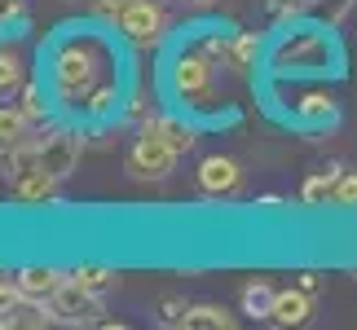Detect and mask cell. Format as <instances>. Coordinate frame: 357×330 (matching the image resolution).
<instances>
[{"label":"cell","mask_w":357,"mask_h":330,"mask_svg":"<svg viewBox=\"0 0 357 330\" xmlns=\"http://www.w3.org/2000/svg\"><path fill=\"white\" fill-rule=\"evenodd\" d=\"M199 189L208 198H234L243 189V168L229 155H208L199 163Z\"/></svg>","instance_id":"52a82bcc"},{"label":"cell","mask_w":357,"mask_h":330,"mask_svg":"<svg viewBox=\"0 0 357 330\" xmlns=\"http://www.w3.org/2000/svg\"><path fill=\"white\" fill-rule=\"evenodd\" d=\"M26 84V58L13 40H0V97H18Z\"/></svg>","instance_id":"8fae6325"},{"label":"cell","mask_w":357,"mask_h":330,"mask_svg":"<svg viewBox=\"0 0 357 330\" xmlns=\"http://www.w3.org/2000/svg\"><path fill=\"white\" fill-rule=\"evenodd\" d=\"M0 168H5V181H22L26 172H36V168H45L40 163V136H26L22 146H13L9 155H0Z\"/></svg>","instance_id":"4fadbf2b"},{"label":"cell","mask_w":357,"mask_h":330,"mask_svg":"<svg viewBox=\"0 0 357 330\" xmlns=\"http://www.w3.org/2000/svg\"><path fill=\"white\" fill-rule=\"evenodd\" d=\"M18 110L31 123H45L49 119V97H45V84H36V79H26V84L18 88Z\"/></svg>","instance_id":"44dd1931"},{"label":"cell","mask_w":357,"mask_h":330,"mask_svg":"<svg viewBox=\"0 0 357 330\" xmlns=\"http://www.w3.org/2000/svg\"><path fill=\"white\" fill-rule=\"evenodd\" d=\"M335 181H340V168H326V172H309L305 185H300V198L309 203V207H326L335 194Z\"/></svg>","instance_id":"ac0fdd59"},{"label":"cell","mask_w":357,"mask_h":330,"mask_svg":"<svg viewBox=\"0 0 357 330\" xmlns=\"http://www.w3.org/2000/svg\"><path fill=\"white\" fill-rule=\"evenodd\" d=\"M199 49L208 53V58L216 62V66H225V58H229V36H221V31H208L199 40Z\"/></svg>","instance_id":"d4e9b609"},{"label":"cell","mask_w":357,"mask_h":330,"mask_svg":"<svg viewBox=\"0 0 357 330\" xmlns=\"http://www.w3.org/2000/svg\"><path fill=\"white\" fill-rule=\"evenodd\" d=\"M93 58H98V45L89 36H75L66 49H58V58H53V93L66 106L84 110V115H106L119 97V84Z\"/></svg>","instance_id":"6da1fadb"},{"label":"cell","mask_w":357,"mask_h":330,"mask_svg":"<svg viewBox=\"0 0 357 330\" xmlns=\"http://www.w3.org/2000/svg\"><path fill=\"white\" fill-rule=\"evenodd\" d=\"M185 308H190V304H185L181 295H163V299H159V322H163V326H185Z\"/></svg>","instance_id":"7402d4cb"},{"label":"cell","mask_w":357,"mask_h":330,"mask_svg":"<svg viewBox=\"0 0 357 330\" xmlns=\"http://www.w3.org/2000/svg\"><path fill=\"white\" fill-rule=\"evenodd\" d=\"M296 110H300L305 119H309V115H313V119H331V115H335V102L326 97V93H313V97H305Z\"/></svg>","instance_id":"cb8c5ba5"},{"label":"cell","mask_w":357,"mask_h":330,"mask_svg":"<svg viewBox=\"0 0 357 330\" xmlns=\"http://www.w3.org/2000/svg\"><path fill=\"white\" fill-rule=\"evenodd\" d=\"M331 203H335V207H357V172H340Z\"/></svg>","instance_id":"603a6c76"},{"label":"cell","mask_w":357,"mask_h":330,"mask_svg":"<svg viewBox=\"0 0 357 330\" xmlns=\"http://www.w3.org/2000/svg\"><path fill=\"white\" fill-rule=\"evenodd\" d=\"M313 317V295L300 291V286H291V291H278V299H273V326H305Z\"/></svg>","instance_id":"30bf717a"},{"label":"cell","mask_w":357,"mask_h":330,"mask_svg":"<svg viewBox=\"0 0 357 330\" xmlns=\"http://www.w3.org/2000/svg\"><path fill=\"white\" fill-rule=\"evenodd\" d=\"M137 0H93V9H98V18H106V22H119L123 18V9H132Z\"/></svg>","instance_id":"4316f807"},{"label":"cell","mask_w":357,"mask_h":330,"mask_svg":"<svg viewBox=\"0 0 357 330\" xmlns=\"http://www.w3.org/2000/svg\"><path fill=\"white\" fill-rule=\"evenodd\" d=\"M260 49H265V40H260L256 31L229 36V58H225V66H229V71H238V75H247L260 62Z\"/></svg>","instance_id":"2e32d148"},{"label":"cell","mask_w":357,"mask_h":330,"mask_svg":"<svg viewBox=\"0 0 357 330\" xmlns=\"http://www.w3.org/2000/svg\"><path fill=\"white\" fill-rule=\"evenodd\" d=\"M123 119H128V123H142V128L155 119V110H150L146 93H132V97H128V106H123Z\"/></svg>","instance_id":"484cf974"},{"label":"cell","mask_w":357,"mask_h":330,"mask_svg":"<svg viewBox=\"0 0 357 330\" xmlns=\"http://www.w3.org/2000/svg\"><path fill=\"white\" fill-rule=\"evenodd\" d=\"M71 278L79 286H89V291L106 295V291H115V286H119V269H111V265H75Z\"/></svg>","instance_id":"d6986e66"},{"label":"cell","mask_w":357,"mask_h":330,"mask_svg":"<svg viewBox=\"0 0 357 330\" xmlns=\"http://www.w3.org/2000/svg\"><path fill=\"white\" fill-rule=\"evenodd\" d=\"M273 299H278V291L256 278V282H247L238 291V308L247 313V317H256V322H269L273 317Z\"/></svg>","instance_id":"9a60e30c"},{"label":"cell","mask_w":357,"mask_h":330,"mask_svg":"<svg viewBox=\"0 0 357 330\" xmlns=\"http://www.w3.org/2000/svg\"><path fill=\"white\" fill-rule=\"evenodd\" d=\"M168 88L181 110H208L216 102V62L203 49H181L168 66Z\"/></svg>","instance_id":"7a4b0ae2"},{"label":"cell","mask_w":357,"mask_h":330,"mask_svg":"<svg viewBox=\"0 0 357 330\" xmlns=\"http://www.w3.org/2000/svg\"><path fill=\"white\" fill-rule=\"evenodd\" d=\"M13 282H18V291L31 299V304H49L53 291L66 282V273L62 269H53V265H26L13 273Z\"/></svg>","instance_id":"ba28073f"},{"label":"cell","mask_w":357,"mask_h":330,"mask_svg":"<svg viewBox=\"0 0 357 330\" xmlns=\"http://www.w3.org/2000/svg\"><path fill=\"white\" fill-rule=\"evenodd\" d=\"M309 5H318V0H273V9H278V13H300V9H309Z\"/></svg>","instance_id":"83f0119b"},{"label":"cell","mask_w":357,"mask_h":330,"mask_svg":"<svg viewBox=\"0 0 357 330\" xmlns=\"http://www.w3.org/2000/svg\"><path fill=\"white\" fill-rule=\"evenodd\" d=\"M296 286H300V291H309V295H318L322 291V278H318V273H300Z\"/></svg>","instance_id":"f1b7e54d"},{"label":"cell","mask_w":357,"mask_h":330,"mask_svg":"<svg viewBox=\"0 0 357 330\" xmlns=\"http://www.w3.org/2000/svg\"><path fill=\"white\" fill-rule=\"evenodd\" d=\"M40 163H45V172L66 181L79 163V132L75 128H53L49 136H40Z\"/></svg>","instance_id":"8992f818"},{"label":"cell","mask_w":357,"mask_h":330,"mask_svg":"<svg viewBox=\"0 0 357 330\" xmlns=\"http://www.w3.org/2000/svg\"><path fill=\"white\" fill-rule=\"evenodd\" d=\"M49 317L62 322V326H102V295L89 291V286H79L71 273H66V282L49 299Z\"/></svg>","instance_id":"5b68a950"},{"label":"cell","mask_w":357,"mask_h":330,"mask_svg":"<svg viewBox=\"0 0 357 330\" xmlns=\"http://www.w3.org/2000/svg\"><path fill=\"white\" fill-rule=\"evenodd\" d=\"M26 304V295L18 291L13 273H0V330H13L18 326V308Z\"/></svg>","instance_id":"ffe728a7"},{"label":"cell","mask_w":357,"mask_h":330,"mask_svg":"<svg viewBox=\"0 0 357 330\" xmlns=\"http://www.w3.org/2000/svg\"><path fill=\"white\" fill-rule=\"evenodd\" d=\"M36 123L18 110V102H9V106H0V155H9L13 146H22L26 136H31Z\"/></svg>","instance_id":"5bb4252c"},{"label":"cell","mask_w":357,"mask_h":330,"mask_svg":"<svg viewBox=\"0 0 357 330\" xmlns=\"http://www.w3.org/2000/svg\"><path fill=\"white\" fill-rule=\"evenodd\" d=\"M168 13H163V0H137L132 9H123V18L115 22V31L123 45L132 49H159L168 40Z\"/></svg>","instance_id":"277c9868"},{"label":"cell","mask_w":357,"mask_h":330,"mask_svg":"<svg viewBox=\"0 0 357 330\" xmlns=\"http://www.w3.org/2000/svg\"><path fill=\"white\" fill-rule=\"evenodd\" d=\"M146 128H155L163 141L176 150V155H190V150H195V141H199L195 119H185V115H155V119L146 123Z\"/></svg>","instance_id":"9c48e42d"},{"label":"cell","mask_w":357,"mask_h":330,"mask_svg":"<svg viewBox=\"0 0 357 330\" xmlns=\"http://www.w3.org/2000/svg\"><path fill=\"white\" fill-rule=\"evenodd\" d=\"M58 185L62 181L53 172L36 168V172H26L22 181H13L9 189H13V198H18V203H53V198H58Z\"/></svg>","instance_id":"7c38bea8"},{"label":"cell","mask_w":357,"mask_h":330,"mask_svg":"<svg viewBox=\"0 0 357 330\" xmlns=\"http://www.w3.org/2000/svg\"><path fill=\"white\" fill-rule=\"evenodd\" d=\"M185 5H195V9H216L221 0H185Z\"/></svg>","instance_id":"f546056e"},{"label":"cell","mask_w":357,"mask_h":330,"mask_svg":"<svg viewBox=\"0 0 357 330\" xmlns=\"http://www.w3.org/2000/svg\"><path fill=\"white\" fill-rule=\"evenodd\" d=\"M238 317L225 304H190L185 308V330H234Z\"/></svg>","instance_id":"e0dca14e"},{"label":"cell","mask_w":357,"mask_h":330,"mask_svg":"<svg viewBox=\"0 0 357 330\" xmlns=\"http://www.w3.org/2000/svg\"><path fill=\"white\" fill-rule=\"evenodd\" d=\"M176 159H181V155H176L155 128H142L137 141H132V150H128V159H123V168H128L132 181H168L172 168H176Z\"/></svg>","instance_id":"3957f363"}]
</instances>
